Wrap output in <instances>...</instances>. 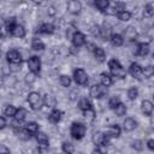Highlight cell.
<instances>
[{"mask_svg": "<svg viewBox=\"0 0 154 154\" xmlns=\"http://www.w3.org/2000/svg\"><path fill=\"white\" fill-rule=\"evenodd\" d=\"M153 99H154V93H153Z\"/></svg>", "mask_w": 154, "mask_h": 154, "instance_id": "cell-50", "label": "cell"}, {"mask_svg": "<svg viewBox=\"0 0 154 154\" xmlns=\"http://www.w3.org/2000/svg\"><path fill=\"white\" fill-rule=\"evenodd\" d=\"M18 23H17V20H16V17H10V18H7L6 20H5V30H6V32L7 34H11L12 32V30H13V28L17 25Z\"/></svg>", "mask_w": 154, "mask_h": 154, "instance_id": "cell-27", "label": "cell"}, {"mask_svg": "<svg viewBox=\"0 0 154 154\" xmlns=\"http://www.w3.org/2000/svg\"><path fill=\"white\" fill-rule=\"evenodd\" d=\"M26 116H28V111L24 107H19V108H17V112H16V116H14V120L22 123V122L25 120Z\"/></svg>", "mask_w": 154, "mask_h": 154, "instance_id": "cell-29", "label": "cell"}, {"mask_svg": "<svg viewBox=\"0 0 154 154\" xmlns=\"http://www.w3.org/2000/svg\"><path fill=\"white\" fill-rule=\"evenodd\" d=\"M109 5H111V2H109L108 0H95V1H94V6H95L100 12H102V13H106V11L108 10Z\"/></svg>", "mask_w": 154, "mask_h": 154, "instance_id": "cell-24", "label": "cell"}, {"mask_svg": "<svg viewBox=\"0 0 154 154\" xmlns=\"http://www.w3.org/2000/svg\"><path fill=\"white\" fill-rule=\"evenodd\" d=\"M59 82H60V84H61L63 87L67 88V87L71 85V83H72V78H71L69 75H60V77H59Z\"/></svg>", "mask_w": 154, "mask_h": 154, "instance_id": "cell-36", "label": "cell"}, {"mask_svg": "<svg viewBox=\"0 0 154 154\" xmlns=\"http://www.w3.org/2000/svg\"><path fill=\"white\" fill-rule=\"evenodd\" d=\"M25 34H26L25 28H24L22 24H17V25L13 28V30H12V32H11L10 35H11V36H13V37L23 38V37L25 36Z\"/></svg>", "mask_w": 154, "mask_h": 154, "instance_id": "cell-23", "label": "cell"}, {"mask_svg": "<svg viewBox=\"0 0 154 154\" xmlns=\"http://www.w3.org/2000/svg\"><path fill=\"white\" fill-rule=\"evenodd\" d=\"M35 79H36V75H34L32 72L26 73V75H25V78H24V81H25L26 84H32V83L35 82Z\"/></svg>", "mask_w": 154, "mask_h": 154, "instance_id": "cell-42", "label": "cell"}, {"mask_svg": "<svg viewBox=\"0 0 154 154\" xmlns=\"http://www.w3.org/2000/svg\"><path fill=\"white\" fill-rule=\"evenodd\" d=\"M6 128V116H1L0 117V129H5Z\"/></svg>", "mask_w": 154, "mask_h": 154, "instance_id": "cell-45", "label": "cell"}, {"mask_svg": "<svg viewBox=\"0 0 154 154\" xmlns=\"http://www.w3.org/2000/svg\"><path fill=\"white\" fill-rule=\"evenodd\" d=\"M35 138H36V142H37V144H38L40 148L47 149V148L49 147V138H48V136H47L45 132L40 131V132L35 136Z\"/></svg>", "mask_w": 154, "mask_h": 154, "instance_id": "cell-12", "label": "cell"}, {"mask_svg": "<svg viewBox=\"0 0 154 154\" xmlns=\"http://www.w3.org/2000/svg\"><path fill=\"white\" fill-rule=\"evenodd\" d=\"M113 111H114V113H116L118 117H124V116L126 114V112H128V108H126V106H125L123 102H120Z\"/></svg>", "mask_w": 154, "mask_h": 154, "instance_id": "cell-34", "label": "cell"}, {"mask_svg": "<svg viewBox=\"0 0 154 154\" xmlns=\"http://www.w3.org/2000/svg\"><path fill=\"white\" fill-rule=\"evenodd\" d=\"M109 42L113 47H122L124 45V37L118 32H113L109 37Z\"/></svg>", "mask_w": 154, "mask_h": 154, "instance_id": "cell-18", "label": "cell"}, {"mask_svg": "<svg viewBox=\"0 0 154 154\" xmlns=\"http://www.w3.org/2000/svg\"><path fill=\"white\" fill-rule=\"evenodd\" d=\"M83 116H84V118H85L87 120L93 122V120L95 119V117H96V113H95V109L91 108V109H88V111L83 112Z\"/></svg>", "mask_w": 154, "mask_h": 154, "instance_id": "cell-39", "label": "cell"}, {"mask_svg": "<svg viewBox=\"0 0 154 154\" xmlns=\"http://www.w3.org/2000/svg\"><path fill=\"white\" fill-rule=\"evenodd\" d=\"M107 94V88L103 87L101 83H96V84H93L90 88H89V96L91 99H102L103 96H106Z\"/></svg>", "mask_w": 154, "mask_h": 154, "instance_id": "cell-4", "label": "cell"}, {"mask_svg": "<svg viewBox=\"0 0 154 154\" xmlns=\"http://www.w3.org/2000/svg\"><path fill=\"white\" fill-rule=\"evenodd\" d=\"M66 7H67V11L71 14H73V16L79 14L81 11H82V4L78 0H71V1H69L67 5H66Z\"/></svg>", "mask_w": 154, "mask_h": 154, "instance_id": "cell-10", "label": "cell"}, {"mask_svg": "<svg viewBox=\"0 0 154 154\" xmlns=\"http://www.w3.org/2000/svg\"><path fill=\"white\" fill-rule=\"evenodd\" d=\"M153 58H154V53H153Z\"/></svg>", "mask_w": 154, "mask_h": 154, "instance_id": "cell-51", "label": "cell"}, {"mask_svg": "<svg viewBox=\"0 0 154 154\" xmlns=\"http://www.w3.org/2000/svg\"><path fill=\"white\" fill-rule=\"evenodd\" d=\"M63 111H60V109H58V108H53L51 112H49V114H48V120H49V123H52V124H58L60 120H61V118H63Z\"/></svg>", "mask_w": 154, "mask_h": 154, "instance_id": "cell-15", "label": "cell"}, {"mask_svg": "<svg viewBox=\"0 0 154 154\" xmlns=\"http://www.w3.org/2000/svg\"><path fill=\"white\" fill-rule=\"evenodd\" d=\"M48 13H49L51 16H53V14L55 13V11H54V7H53V6H51V7L48 8Z\"/></svg>", "mask_w": 154, "mask_h": 154, "instance_id": "cell-49", "label": "cell"}, {"mask_svg": "<svg viewBox=\"0 0 154 154\" xmlns=\"http://www.w3.org/2000/svg\"><path fill=\"white\" fill-rule=\"evenodd\" d=\"M143 16L149 18L152 16H154V6L152 4H146L143 7Z\"/></svg>", "mask_w": 154, "mask_h": 154, "instance_id": "cell-37", "label": "cell"}, {"mask_svg": "<svg viewBox=\"0 0 154 154\" xmlns=\"http://www.w3.org/2000/svg\"><path fill=\"white\" fill-rule=\"evenodd\" d=\"M120 132H122V129L118 124H112L111 126H108L107 129V135L111 137V138H118L120 136Z\"/></svg>", "mask_w": 154, "mask_h": 154, "instance_id": "cell-20", "label": "cell"}, {"mask_svg": "<svg viewBox=\"0 0 154 154\" xmlns=\"http://www.w3.org/2000/svg\"><path fill=\"white\" fill-rule=\"evenodd\" d=\"M71 42H72V46H73L75 48H79V47L84 46L85 42H87L85 35H84L83 32H81L79 30H77V31L73 34V36H72V38H71Z\"/></svg>", "mask_w": 154, "mask_h": 154, "instance_id": "cell-8", "label": "cell"}, {"mask_svg": "<svg viewBox=\"0 0 154 154\" xmlns=\"http://www.w3.org/2000/svg\"><path fill=\"white\" fill-rule=\"evenodd\" d=\"M100 83H101L103 87L108 88V87H111V85L113 84V78H112V76L108 75L107 72H101V73H100Z\"/></svg>", "mask_w": 154, "mask_h": 154, "instance_id": "cell-25", "label": "cell"}, {"mask_svg": "<svg viewBox=\"0 0 154 154\" xmlns=\"http://www.w3.org/2000/svg\"><path fill=\"white\" fill-rule=\"evenodd\" d=\"M91 52H93L95 59H96L99 63H105V61H106V52H105L103 48H101V47H99V46H95Z\"/></svg>", "mask_w": 154, "mask_h": 154, "instance_id": "cell-16", "label": "cell"}, {"mask_svg": "<svg viewBox=\"0 0 154 154\" xmlns=\"http://www.w3.org/2000/svg\"><path fill=\"white\" fill-rule=\"evenodd\" d=\"M142 70H143V67H142L138 63H135V61H134V63L130 64L129 73L131 75V77H134V78L141 81V78L143 77V76H142Z\"/></svg>", "mask_w": 154, "mask_h": 154, "instance_id": "cell-9", "label": "cell"}, {"mask_svg": "<svg viewBox=\"0 0 154 154\" xmlns=\"http://www.w3.org/2000/svg\"><path fill=\"white\" fill-rule=\"evenodd\" d=\"M131 12L130 11H126V10H124V11H120V12H118L117 13V18L120 20V22H128V20H130L131 19Z\"/></svg>", "mask_w": 154, "mask_h": 154, "instance_id": "cell-32", "label": "cell"}, {"mask_svg": "<svg viewBox=\"0 0 154 154\" xmlns=\"http://www.w3.org/2000/svg\"><path fill=\"white\" fill-rule=\"evenodd\" d=\"M147 147H148V149L154 152V138H150L147 141Z\"/></svg>", "mask_w": 154, "mask_h": 154, "instance_id": "cell-47", "label": "cell"}, {"mask_svg": "<svg viewBox=\"0 0 154 154\" xmlns=\"http://www.w3.org/2000/svg\"><path fill=\"white\" fill-rule=\"evenodd\" d=\"M26 100H28L31 109H34V111H38L43 106V97L41 96V94L38 91H30L28 94Z\"/></svg>", "mask_w": 154, "mask_h": 154, "instance_id": "cell-3", "label": "cell"}, {"mask_svg": "<svg viewBox=\"0 0 154 154\" xmlns=\"http://www.w3.org/2000/svg\"><path fill=\"white\" fill-rule=\"evenodd\" d=\"M87 134V125L81 122H73L70 128V135L73 140L79 141L82 140Z\"/></svg>", "mask_w": 154, "mask_h": 154, "instance_id": "cell-2", "label": "cell"}, {"mask_svg": "<svg viewBox=\"0 0 154 154\" xmlns=\"http://www.w3.org/2000/svg\"><path fill=\"white\" fill-rule=\"evenodd\" d=\"M55 31V26L52 23H42L38 29L36 30L37 34H45V35H52Z\"/></svg>", "mask_w": 154, "mask_h": 154, "instance_id": "cell-13", "label": "cell"}, {"mask_svg": "<svg viewBox=\"0 0 154 154\" xmlns=\"http://www.w3.org/2000/svg\"><path fill=\"white\" fill-rule=\"evenodd\" d=\"M131 147H132L135 150L141 152V150L143 149V142H142L141 140H135V141L131 142Z\"/></svg>", "mask_w": 154, "mask_h": 154, "instance_id": "cell-41", "label": "cell"}, {"mask_svg": "<svg viewBox=\"0 0 154 154\" xmlns=\"http://www.w3.org/2000/svg\"><path fill=\"white\" fill-rule=\"evenodd\" d=\"M136 126H137V122L131 117L125 118L124 122H123V129L125 131H132V130L136 129Z\"/></svg>", "mask_w": 154, "mask_h": 154, "instance_id": "cell-21", "label": "cell"}, {"mask_svg": "<svg viewBox=\"0 0 154 154\" xmlns=\"http://www.w3.org/2000/svg\"><path fill=\"white\" fill-rule=\"evenodd\" d=\"M16 112H17V108L13 105H6L4 108V116H6V117H13L14 118Z\"/></svg>", "mask_w": 154, "mask_h": 154, "instance_id": "cell-35", "label": "cell"}, {"mask_svg": "<svg viewBox=\"0 0 154 154\" xmlns=\"http://www.w3.org/2000/svg\"><path fill=\"white\" fill-rule=\"evenodd\" d=\"M13 132L16 134V136L17 137H19L20 140H24V141H26V140H29L31 136L28 134V131L24 129V126H13Z\"/></svg>", "mask_w": 154, "mask_h": 154, "instance_id": "cell-19", "label": "cell"}, {"mask_svg": "<svg viewBox=\"0 0 154 154\" xmlns=\"http://www.w3.org/2000/svg\"><path fill=\"white\" fill-rule=\"evenodd\" d=\"M76 31H77V29H76L75 26H70V28L66 30V36L71 40V38H72V36H73V34H75Z\"/></svg>", "mask_w": 154, "mask_h": 154, "instance_id": "cell-44", "label": "cell"}, {"mask_svg": "<svg viewBox=\"0 0 154 154\" xmlns=\"http://www.w3.org/2000/svg\"><path fill=\"white\" fill-rule=\"evenodd\" d=\"M78 108H79L82 112H85V111L91 109V108H94V107H93L91 101H90L88 97H81L79 101H78Z\"/></svg>", "mask_w": 154, "mask_h": 154, "instance_id": "cell-22", "label": "cell"}, {"mask_svg": "<svg viewBox=\"0 0 154 154\" xmlns=\"http://www.w3.org/2000/svg\"><path fill=\"white\" fill-rule=\"evenodd\" d=\"M91 154H103V152L99 148V147H95L94 149H93V152H91Z\"/></svg>", "mask_w": 154, "mask_h": 154, "instance_id": "cell-48", "label": "cell"}, {"mask_svg": "<svg viewBox=\"0 0 154 154\" xmlns=\"http://www.w3.org/2000/svg\"><path fill=\"white\" fill-rule=\"evenodd\" d=\"M24 129L28 131V134L30 136H36L40 132V126L36 122H29L24 125Z\"/></svg>", "mask_w": 154, "mask_h": 154, "instance_id": "cell-17", "label": "cell"}, {"mask_svg": "<svg viewBox=\"0 0 154 154\" xmlns=\"http://www.w3.org/2000/svg\"><path fill=\"white\" fill-rule=\"evenodd\" d=\"M55 105H57V99L53 95L46 94L43 96V106H46L47 108H54Z\"/></svg>", "mask_w": 154, "mask_h": 154, "instance_id": "cell-26", "label": "cell"}, {"mask_svg": "<svg viewBox=\"0 0 154 154\" xmlns=\"http://www.w3.org/2000/svg\"><path fill=\"white\" fill-rule=\"evenodd\" d=\"M107 66L109 69V72H111V76L112 77H117L119 79H124L126 77V71L124 70L123 65L120 64V61L116 58H112L108 60L107 63Z\"/></svg>", "mask_w": 154, "mask_h": 154, "instance_id": "cell-1", "label": "cell"}, {"mask_svg": "<svg viewBox=\"0 0 154 154\" xmlns=\"http://www.w3.org/2000/svg\"><path fill=\"white\" fill-rule=\"evenodd\" d=\"M26 64H28V67H29L30 72H32L36 76L40 75V72H41V59L37 55H31L28 59Z\"/></svg>", "mask_w": 154, "mask_h": 154, "instance_id": "cell-6", "label": "cell"}, {"mask_svg": "<svg viewBox=\"0 0 154 154\" xmlns=\"http://www.w3.org/2000/svg\"><path fill=\"white\" fill-rule=\"evenodd\" d=\"M120 102H122V101H120V99H119L118 96H113V97H111V99L108 100V107H109L111 109H114Z\"/></svg>", "mask_w": 154, "mask_h": 154, "instance_id": "cell-40", "label": "cell"}, {"mask_svg": "<svg viewBox=\"0 0 154 154\" xmlns=\"http://www.w3.org/2000/svg\"><path fill=\"white\" fill-rule=\"evenodd\" d=\"M72 77H73L75 83L78 84V85H85L88 83V75L81 67H77V69L73 70V76Z\"/></svg>", "mask_w": 154, "mask_h": 154, "instance_id": "cell-7", "label": "cell"}, {"mask_svg": "<svg viewBox=\"0 0 154 154\" xmlns=\"http://www.w3.org/2000/svg\"><path fill=\"white\" fill-rule=\"evenodd\" d=\"M6 60L10 65H14V66H20L23 63L22 54L17 49H8L6 52Z\"/></svg>", "mask_w": 154, "mask_h": 154, "instance_id": "cell-5", "label": "cell"}, {"mask_svg": "<svg viewBox=\"0 0 154 154\" xmlns=\"http://www.w3.org/2000/svg\"><path fill=\"white\" fill-rule=\"evenodd\" d=\"M0 154H11V153H10V149L6 146L1 144V147H0Z\"/></svg>", "mask_w": 154, "mask_h": 154, "instance_id": "cell-46", "label": "cell"}, {"mask_svg": "<svg viewBox=\"0 0 154 154\" xmlns=\"http://www.w3.org/2000/svg\"><path fill=\"white\" fill-rule=\"evenodd\" d=\"M142 76L144 78H152L154 76V66L153 65H147L142 70Z\"/></svg>", "mask_w": 154, "mask_h": 154, "instance_id": "cell-33", "label": "cell"}, {"mask_svg": "<svg viewBox=\"0 0 154 154\" xmlns=\"http://www.w3.org/2000/svg\"><path fill=\"white\" fill-rule=\"evenodd\" d=\"M31 48H32L34 51H43V49L46 48V46H45V43H43V41H42L41 38L34 37V38L31 40Z\"/></svg>", "mask_w": 154, "mask_h": 154, "instance_id": "cell-28", "label": "cell"}, {"mask_svg": "<svg viewBox=\"0 0 154 154\" xmlns=\"http://www.w3.org/2000/svg\"><path fill=\"white\" fill-rule=\"evenodd\" d=\"M141 111L144 116L150 117L152 113L154 112V103L150 100H143L141 103Z\"/></svg>", "mask_w": 154, "mask_h": 154, "instance_id": "cell-14", "label": "cell"}, {"mask_svg": "<svg viewBox=\"0 0 154 154\" xmlns=\"http://www.w3.org/2000/svg\"><path fill=\"white\" fill-rule=\"evenodd\" d=\"M149 51H150V47H149L148 42H140L136 46L135 54L138 55V57H146V55L149 54Z\"/></svg>", "mask_w": 154, "mask_h": 154, "instance_id": "cell-11", "label": "cell"}, {"mask_svg": "<svg viewBox=\"0 0 154 154\" xmlns=\"http://www.w3.org/2000/svg\"><path fill=\"white\" fill-rule=\"evenodd\" d=\"M128 97H129V100L135 101V100L138 97V89H137L136 87L129 88V90H128Z\"/></svg>", "mask_w": 154, "mask_h": 154, "instance_id": "cell-38", "label": "cell"}, {"mask_svg": "<svg viewBox=\"0 0 154 154\" xmlns=\"http://www.w3.org/2000/svg\"><path fill=\"white\" fill-rule=\"evenodd\" d=\"M103 137H105V132H101V131H95L91 136V141L95 146H101L102 144V141H103Z\"/></svg>", "mask_w": 154, "mask_h": 154, "instance_id": "cell-30", "label": "cell"}, {"mask_svg": "<svg viewBox=\"0 0 154 154\" xmlns=\"http://www.w3.org/2000/svg\"><path fill=\"white\" fill-rule=\"evenodd\" d=\"M61 150H63L64 154H73L75 153V146L71 142L64 141L63 144H61Z\"/></svg>", "mask_w": 154, "mask_h": 154, "instance_id": "cell-31", "label": "cell"}, {"mask_svg": "<svg viewBox=\"0 0 154 154\" xmlns=\"http://www.w3.org/2000/svg\"><path fill=\"white\" fill-rule=\"evenodd\" d=\"M91 34H93L94 36H96V37H101V26L94 25V26L91 28Z\"/></svg>", "mask_w": 154, "mask_h": 154, "instance_id": "cell-43", "label": "cell"}]
</instances>
